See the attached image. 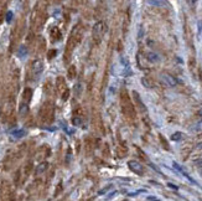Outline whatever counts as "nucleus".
Masks as SVG:
<instances>
[{"mask_svg":"<svg viewBox=\"0 0 202 201\" xmlns=\"http://www.w3.org/2000/svg\"><path fill=\"white\" fill-rule=\"evenodd\" d=\"M55 54H56V51H50V54H48L50 56H48V57H50V58H51V57H53L52 55H55Z\"/></svg>","mask_w":202,"mask_h":201,"instance_id":"nucleus-19","label":"nucleus"},{"mask_svg":"<svg viewBox=\"0 0 202 201\" xmlns=\"http://www.w3.org/2000/svg\"><path fill=\"white\" fill-rule=\"evenodd\" d=\"M62 98H63V99H65V101L67 99V98H68V91H66L65 93H63V97H62Z\"/></svg>","mask_w":202,"mask_h":201,"instance_id":"nucleus-17","label":"nucleus"},{"mask_svg":"<svg viewBox=\"0 0 202 201\" xmlns=\"http://www.w3.org/2000/svg\"><path fill=\"white\" fill-rule=\"evenodd\" d=\"M47 163H41L40 165H37V168H36V174L40 175V174H42L44 171H46V169H47Z\"/></svg>","mask_w":202,"mask_h":201,"instance_id":"nucleus-7","label":"nucleus"},{"mask_svg":"<svg viewBox=\"0 0 202 201\" xmlns=\"http://www.w3.org/2000/svg\"><path fill=\"white\" fill-rule=\"evenodd\" d=\"M196 1H197V0H190V3H191V4H195Z\"/></svg>","mask_w":202,"mask_h":201,"instance_id":"nucleus-22","label":"nucleus"},{"mask_svg":"<svg viewBox=\"0 0 202 201\" xmlns=\"http://www.w3.org/2000/svg\"><path fill=\"white\" fill-rule=\"evenodd\" d=\"M196 164H197V166H202V159H201V160H197Z\"/></svg>","mask_w":202,"mask_h":201,"instance_id":"nucleus-20","label":"nucleus"},{"mask_svg":"<svg viewBox=\"0 0 202 201\" xmlns=\"http://www.w3.org/2000/svg\"><path fill=\"white\" fill-rule=\"evenodd\" d=\"M27 112H29V107H27L26 104H21L20 106V114L21 115H25Z\"/></svg>","mask_w":202,"mask_h":201,"instance_id":"nucleus-10","label":"nucleus"},{"mask_svg":"<svg viewBox=\"0 0 202 201\" xmlns=\"http://www.w3.org/2000/svg\"><path fill=\"white\" fill-rule=\"evenodd\" d=\"M12 16H14L12 11H8V13H6V16H5V20H6V22H11V20H12Z\"/></svg>","mask_w":202,"mask_h":201,"instance_id":"nucleus-12","label":"nucleus"},{"mask_svg":"<svg viewBox=\"0 0 202 201\" xmlns=\"http://www.w3.org/2000/svg\"><path fill=\"white\" fill-rule=\"evenodd\" d=\"M192 130H195V132H202V119L199 120V122L192 127Z\"/></svg>","mask_w":202,"mask_h":201,"instance_id":"nucleus-9","label":"nucleus"},{"mask_svg":"<svg viewBox=\"0 0 202 201\" xmlns=\"http://www.w3.org/2000/svg\"><path fill=\"white\" fill-rule=\"evenodd\" d=\"M102 31H103V22H98V24L94 25V29H93V35L94 37H100L102 35Z\"/></svg>","mask_w":202,"mask_h":201,"instance_id":"nucleus-4","label":"nucleus"},{"mask_svg":"<svg viewBox=\"0 0 202 201\" xmlns=\"http://www.w3.org/2000/svg\"><path fill=\"white\" fill-rule=\"evenodd\" d=\"M160 79H161V82L167 87H175L177 85V79L174 76H171L170 73H166V72H163L161 74H160Z\"/></svg>","mask_w":202,"mask_h":201,"instance_id":"nucleus-1","label":"nucleus"},{"mask_svg":"<svg viewBox=\"0 0 202 201\" xmlns=\"http://www.w3.org/2000/svg\"><path fill=\"white\" fill-rule=\"evenodd\" d=\"M26 55H27V47L25 45H21L19 47V50H17V56H19V57H24Z\"/></svg>","mask_w":202,"mask_h":201,"instance_id":"nucleus-8","label":"nucleus"},{"mask_svg":"<svg viewBox=\"0 0 202 201\" xmlns=\"http://www.w3.org/2000/svg\"><path fill=\"white\" fill-rule=\"evenodd\" d=\"M128 166H129V169L133 172H135V174H138V175H143L144 174V166L141 165L139 161L129 160V161H128Z\"/></svg>","mask_w":202,"mask_h":201,"instance_id":"nucleus-2","label":"nucleus"},{"mask_svg":"<svg viewBox=\"0 0 202 201\" xmlns=\"http://www.w3.org/2000/svg\"><path fill=\"white\" fill-rule=\"evenodd\" d=\"M26 134V132L24 129H19V130H14V132L11 133V135H12V138L14 139H20V138H22L24 135Z\"/></svg>","mask_w":202,"mask_h":201,"instance_id":"nucleus-5","label":"nucleus"},{"mask_svg":"<svg viewBox=\"0 0 202 201\" xmlns=\"http://www.w3.org/2000/svg\"><path fill=\"white\" fill-rule=\"evenodd\" d=\"M73 123H75V124H81V120L78 118H75V119H73Z\"/></svg>","mask_w":202,"mask_h":201,"instance_id":"nucleus-18","label":"nucleus"},{"mask_svg":"<svg viewBox=\"0 0 202 201\" xmlns=\"http://www.w3.org/2000/svg\"><path fill=\"white\" fill-rule=\"evenodd\" d=\"M201 174H202V169H201Z\"/></svg>","mask_w":202,"mask_h":201,"instance_id":"nucleus-23","label":"nucleus"},{"mask_svg":"<svg viewBox=\"0 0 202 201\" xmlns=\"http://www.w3.org/2000/svg\"><path fill=\"white\" fill-rule=\"evenodd\" d=\"M148 200H156V198H151V196H149Z\"/></svg>","mask_w":202,"mask_h":201,"instance_id":"nucleus-21","label":"nucleus"},{"mask_svg":"<svg viewBox=\"0 0 202 201\" xmlns=\"http://www.w3.org/2000/svg\"><path fill=\"white\" fill-rule=\"evenodd\" d=\"M31 67H33V72L35 74H40L41 72L44 71V62L41 61V60H36V61L33 62Z\"/></svg>","mask_w":202,"mask_h":201,"instance_id":"nucleus-3","label":"nucleus"},{"mask_svg":"<svg viewBox=\"0 0 202 201\" xmlns=\"http://www.w3.org/2000/svg\"><path fill=\"white\" fill-rule=\"evenodd\" d=\"M73 71H75V68L71 67V68H70V78H72V77H73Z\"/></svg>","mask_w":202,"mask_h":201,"instance_id":"nucleus-16","label":"nucleus"},{"mask_svg":"<svg viewBox=\"0 0 202 201\" xmlns=\"http://www.w3.org/2000/svg\"><path fill=\"white\" fill-rule=\"evenodd\" d=\"M146 58H148L150 62H153V63L159 62V60H160L159 56H158L156 54H154V52H149L148 55H146Z\"/></svg>","mask_w":202,"mask_h":201,"instance_id":"nucleus-6","label":"nucleus"},{"mask_svg":"<svg viewBox=\"0 0 202 201\" xmlns=\"http://www.w3.org/2000/svg\"><path fill=\"white\" fill-rule=\"evenodd\" d=\"M181 139V133H175L172 135V140H180Z\"/></svg>","mask_w":202,"mask_h":201,"instance_id":"nucleus-14","label":"nucleus"},{"mask_svg":"<svg viewBox=\"0 0 202 201\" xmlns=\"http://www.w3.org/2000/svg\"><path fill=\"white\" fill-rule=\"evenodd\" d=\"M149 4L158 5V6H163L164 5V0H149Z\"/></svg>","mask_w":202,"mask_h":201,"instance_id":"nucleus-11","label":"nucleus"},{"mask_svg":"<svg viewBox=\"0 0 202 201\" xmlns=\"http://www.w3.org/2000/svg\"><path fill=\"white\" fill-rule=\"evenodd\" d=\"M109 189H112V185H108L107 188H104V189H102V190H99V191H98V195H103V194H105Z\"/></svg>","mask_w":202,"mask_h":201,"instance_id":"nucleus-13","label":"nucleus"},{"mask_svg":"<svg viewBox=\"0 0 202 201\" xmlns=\"http://www.w3.org/2000/svg\"><path fill=\"white\" fill-rule=\"evenodd\" d=\"M143 83H144V85H145V87H151V85H150V83H149L148 81H146L145 78H143Z\"/></svg>","mask_w":202,"mask_h":201,"instance_id":"nucleus-15","label":"nucleus"}]
</instances>
